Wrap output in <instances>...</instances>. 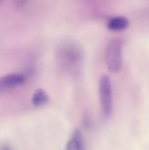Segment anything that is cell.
<instances>
[{"label": "cell", "instance_id": "6", "mask_svg": "<svg viewBox=\"0 0 149 150\" xmlns=\"http://www.w3.org/2000/svg\"><path fill=\"white\" fill-rule=\"evenodd\" d=\"M129 25L128 19L125 17H114L112 18L107 24V26L112 31H123L127 28Z\"/></svg>", "mask_w": 149, "mask_h": 150}, {"label": "cell", "instance_id": "7", "mask_svg": "<svg viewBox=\"0 0 149 150\" xmlns=\"http://www.w3.org/2000/svg\"><path fill=\"white\" fill-rule=\"evenodd\" d=\"M32 101L35 106H41V105H46L48 102V96L45 91L41 89H38L33 93Z\"/></svg>", "mask_w": 149, "mask_h": 150}, {"label": "cell", "instance_id": "2", "mask_svg": "<svg viewBox=\"0 0 149 150\" xmlns=\"http://www.w3.org/2000/svg\"><path fill=\"white\" fill-rule=\"evenodd\" d=\"M57 57L65 69H72L81 62L82 51L74 44H65L59 49Z\"/></svg>", "mask_w": 149, "mask_h": 150}, {"label": "cell", "instance_id": "8", "mask_svg": "<svg viewBox=\"0 0 149 150\" xmlns=\"http://www.w3.org/2000/svg\"><path fill=\"white\" fill-rule=\"evenodd\" d=\"M0 150H11V149L9 146H3V147L0 149Z\"/></svg>", "mask_w": 149, "mask_h": 150}, {"label": "cell", "instance_id": "1", "mask_svg": "<svg viewBox=\"0 0 149 150\" xmlns=\"http://www.w3.org/2000/svg\"><path fill=\"white\" fill-rule=\"evenodd\" d=\"M105 62L108 69L112 73L119 72L122 68V44L119 39H112L107 46Z\"/></svg>", "mask_w": 149, "mask_h": 150}, {"label": "cell", "instance_id": "9", "mask_svg": "<svg viewBox=\"0 0 149 150\" xmlns=\"http://www.w3.org/2000/svg\"><path fill=\"white\" fill-rule=\"evenodd\" d=\"M4 1H5V0H0V4H1V3H3Z\"/></svg>", "mask_w": 149, "mask_h": 150}, {"label": "cell", "instance_id": "3", "mask_svg": "<svg viewBox=\"0 0 149 150\" xmlns=\"http://www.w3.org/2000/svg\"><path fill=\"white\" fill-rule=\"evenodd\" d=\"M99 97L102 112L105 117H109L112 111V83L108 76H103L99 83Z\"/></svg>", "mask_w": 149, "mask_h": 150}, {"label": "cell", "instance_id": "5", "mask_svg": "<svg viewBox=\"0 0 149 150\" xmlns=\"http://www.w3.org/2000/svg\"><path fill=\"white\" fill-rule=\"evenodd\" d=\"M66 150H85L84 141L81 131L75 130L67 143Z\"/></svg>", "mask_w": 149, "mask_h": 150}, {"label": "cell", "instance_id": "4", "mask_svg": "<svg viewBox=\"0 0 149 150\" xmlns=\"http://www.w3.org/2000/svg\"><path fill=\"white\" fill-rule=\"evenodd\" d=\"M26 80L23 73H11L0 77V93L13 90L22 85Z\"/></svg>", "mask_w": 149, "mask_h": 150}]
</instances>
